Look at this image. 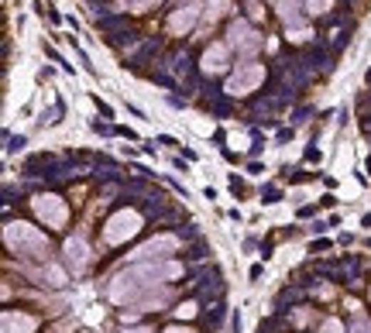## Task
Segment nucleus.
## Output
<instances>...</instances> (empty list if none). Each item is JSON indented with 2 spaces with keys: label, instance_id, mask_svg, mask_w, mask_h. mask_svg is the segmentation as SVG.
<instances>
[{
  "label": "nucleus",
  "instance_id": "obj_15",
  "mask_svg": "<svg viewBox=\"0 0 371 333\" xmlns=\"http://www.w3.org/2000/svg\"><path fill=\"white\" fill-rule=\"evenodd\" d=\"M320 333H344V323H340V319H327Z\"/></svg>",
  "mask_w": 371,
  "mask_h": 333
},
{
  "label": "nucleus",
  "instance_id": "obj_2",
  "mask_svg": "<svg viewBox=\"0 0 371 333\" xmlns=\"http://www.w3.org/2000/svg\"><path fill=\"white\" fill-rule=\"evenodd\" d=\"M4 240H7V248L11 251H18V255H28V258H48V240L41 231L35 227H28V223H7V231H4Z\"/></svg>",
  "mask_w": 371,
  "mask_h": 333
},
{
  "label": "nucleus",
  "instance_id": "obj_1",
  "mask_svg": "<svg viewBox=\"0 0 371 333\" xmlns=\"http://www.w3.org/2000/svg\"><path fill=\"white\" fill-rule=\"evenodd\" d=\"M176 275H182V265H176V261H145L137 268H127L110 285V299L120 302V306H141V310L165 306L169 289L155 295V285H162L165 278H176Z\"/></svg>",
  "mask_w": 371,
  "mask_h": 333
},
{
  "label": "nucleus",
  "instance_id": "obj_12",
  "mask_svg": "<svg viewBox=\"0 0 371 333\" xmlns=\"http://www.w3.org/2000/svg\"><path fill=\"white\" fill-rule=\"evenodd\" d=\"M275 7H278V14H282V21L293 28L296 21H299V11H303V0H275Z\"/></svg>",
  "mask_w": 371,
  "mask_h": 333
},
{
  "label": "nucleus",
  "instance_id": "obj_7",
  "mask_svg": "<svg viewBox=\"0 0 371 333\" xmlns=\"http://www.w3.org/2000/svg\"><path fill=\"white\" fill-rule=\"evenodd\" d=\"M179 248V240L172 234H162L155 237V240H148V244H141L135 251V258H141V261H155V258H165L169 251H176Z\"/></svg>",
  "mask_w": 371,
  "mask_h": 333
},
{
  "label": "nucleus",
  "instance_id": "obj_4",
  "mask_svg": "<svg viewBox=\"0 0 371 333\" xmlns=\"http://www.w3.org/2000/svg\"><path fill=\"white\" fill-rule=\"evenodd\" d=\"M261 79H265V65H261V62H241L237 73L227 79V90H231L234 97H248L251 90H258Z\"/></svg>",
  "mask_w": 371,
  "mask_h": 333
},
{
  "label": "nucleus",
  "instance_id": "obj_11",
  "mask_svg": "<svg viewBox=\"0 0 371 333\" xmlns=\"http://www.w3.org/2000/svg\"><path fill=\"white\" fill-rule=\"evenodd\" d=\"M227 65V45H210L207 56H203V69L207 73H220Z\"/></svg>",
  "mask_w": 371,
  "mask_h": 333
},
{
  "label": "nucleus",
  "instance_id": "obj_8",
  "mask_svg": "<svg viewBox=\"0 0 371 333\" xmlns=\"http://www.w3.org/2000/svg\"><path fill=\"white\" fill-rule=\"evenodd\" d=\"M66 258H69L73 272H83V268L90 265V248H86V240H83V237H69V240H66Z\"/></svg>",
  "mask_w": 371,
  "mask_h": 333
},
{
  "label": "nucleus",
  "instance_id": "obj_18",
  "mask_svg": "<svg viewBox=\"0 0 371 333\" xmlns=\"http://www.w3.org/2000/svg\"><path fill=\"white\" fill-rule=\"evenodd\" d=\"M327 4H330V0H310V11H323Z\"/></svg>",
  "mask_w": 371,
  "mask_h": 333
},
{
  "label": "nucleus",
  "instance_id": "obj_14",
  "mask_svg": "<svg viewBox=\"0 0 371 333\" xmlns=\"http://www.w3.org/2000/svg\"><path fill=\"white\" fill-rule=\"evenodd\" d=\"M124 7H131V11H148V7H155L158 0H120Z\"/></svg>",
  "mask_w": 371,
  "mask_h": 333
},
{
  "label": "nucleus",
  "instance_id": "obj_3",
  "mask_svg": "<svg viewBox=\"0 0 371 333\" xmlns=\"http://www.w3.org/2000/svg\"><path fill=\"white\" fill-rule=\"evenodd\" d=\"M141 231V216L135 210H120L107 220V227H103V237H107V244H124L127 237H135Z\"/></svg>",
  "mask_w": 371,
  "mask_h": 333
},
{
  "label": "nucleus",
  "instance_id": "obj_21",
  "mask_svg": "<svg viewBox=\"0 0 371 333\" xmlns=\"http://www.w3.org/2000/svg\"><path fill=\"white\" fill-rule=\"evenodd\" d=\"M52 333H59V330H52Z\"/></svg>",
  "mask_w": 371,
  "mask_h": 333
},
{
  "label": "nucleus",
  "instance_id": "obj_6",
  "mask_svg": "<svg viewBox=\"0 0 371 333\" xmlns=\"http://www.w3.org/2000/svg\"><path fill=\"white\" fill-rule=\"evenodd\" d=\"M231 48H237L241 56H254L261 48V35L248 21H237V24H231Z\"/></svg>",
  "mask_w": 371,
  "mask_h": 333
},
{
  "label": "nucleus",
  "instance_id": "obj_9",
  "mask_svg": "<svg viewBox=\"0 0 371 333\" xmlns=\"http://www.w3.org/2000/svg\"><path fill=\"white\" fill-rule=\"evenodd\" d=\"M196 14H199V4H186L182 11H176V14L169 18V31H172V35H186V31L193 28Z\"/></svg>",
  "mask_w": 371,
  "mask_h": 333
},
{
  "label": "nucleus",
  "instance_id": "obj_5",
  "mask_svg": "<svg viewBox=\"0 0 371 333\" xmlns=\"http://www.w3.org/2000/svg\"><path fill=\"white\" fill-rule=\"evenodd\" d=\"M35 213L45 220V227H66L69 206H66L59 196H38L35 199Z\"/></svg>",
  "mask_w": 371,
  "mask_h": 333
},
{
  "label": "nucleus",
  "instance_id": "obj_20",
  "mask_svg": "<svg viewBox=\"0 0 371 333\" xmlns=\"http://www.w3.org/2000/svg\"><path fill=\"white\" fill-rule=\"evenodd\" d=\"M165 333H189V330H182V327H169Z\"/></svg>",
  "mask_w": 371,
  "mask_h": 333
},
{
  "label": "nucleus",
  "instance_id": "obj_19",
  "mask_svg": "<svg viewBox=\"0 0 371 333\" xmlns=\"http://www.w3.org/2000/svg\"><path fill=\"white\" fill-rule=\"evenodd\" d=\"M127 333H155V330H148V327H137V330H127Z\"/></svg>",
  "mask_w": 371,
  "mask_h": 333
},
{
  "label": "nucleus",
  "instance_id": "obj_17",
  "mask_svg": "<svg viewBox=\"0 0 371 333\" xmlns=\"http://www.w3.org/2000/svg\"><path fill=\"white\" fill-rule=\"evenodd\" d=\"M351 333H371V323H365V319H357Z\"/></svg>",
  "mask_w": 371,
  "mask_h": 333
},
{
  "label": "nucleus",
  "instance_id": "obj_10",
  "mask_svg": "<svg viewBox=\"0 0 371 333\" xmlns=\"http://www.w3.org/2000/svg\"><path fill=\"white\" fill-rule=\"evenodd\" d=\"M38 319L31 313H4V333H35Z\"/></svg>",
  "mask_w": 371,
  "mask_h": 333
},
{
  "label": "nucleus",
  "instance_id": "obj_13",
  "mask_svg": "<svg viewBox=\"0 0 371 333\" xmlns=\"http://www.w3.org/2000/svg\"><path fill=\"white\" fill-rule=\"evenodd\" d=\"M227 4H231V0H210V4H207V14H203V18H207L210 24H214V21L220 18L224 11H227Z\"/></svg>",
  "mask_w": 371,
  "mask_h": 333
},
{
  "label": "nucleus",
  "instance_id": "obj_16",
  "mask_svg": "<svg viewBox=\"0 0 371 333\" xmlns=\"http://www.w3.org/2000/svg\"><path fill=\"white\" fill-rule=\"evenodd\" d=\"M176 313H179V316H186V319H189V316H196V302H182V306H179Z\"/></svg>",
  "mask_w": 371,
  "mask_h": 333
}]
</instances>
